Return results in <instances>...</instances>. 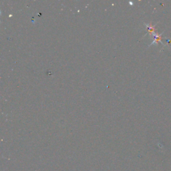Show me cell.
Listing matches in <instances>:
<instances>
[{
    "label": "cell",
    "mask_w": 171,
    "mask_h": 171,
    "mask_svg": "<svg viewBox=\"0 0 171 171\" xmlns=\"http://www.w3.org/2000/svg\"><path fill=\"white\" fill-rule=\"evenodd\" d=\"M163 34H164V32L161 33V34H156V33H154V34L153 35H152V36L154 37V40L153 42H152L151 43V44H150L149 46H152V45H156V44H157V43L158 42H161L162 44L164 46H166V45L164 44L163 43H162V35H163Z\"/></svg>",
    "instance_id": "cell-1"
},
{
    "label": "cell",
    "mask_w": 171,
    "mask_h": 171,
    "mask_svg": "<svg viewBox=\"0 0 171 171\" xmlns=\"http://www.w3.org/2000/svg\"><path fill=\"white\" fill-rule=\"evenodd\" d=\"M144 24L145 25L146 27H147V34H150V36H152V35L155 33L154 32V31H155V30H156L155 26H156V24L154 25V26H152V23H150V24L144 23Z\"/></svg>",
    "instance_id": "cell-2"
}]
</instances>
